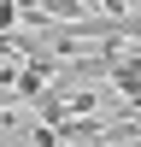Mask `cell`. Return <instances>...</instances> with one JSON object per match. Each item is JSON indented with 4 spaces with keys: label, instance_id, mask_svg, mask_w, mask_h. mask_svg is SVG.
Returning <instances> with one entry per match:
<instances>
[{
    "label": "cell",
    "instance_id": "1",
    "mask_svg": "<svg viewBox=\"0 0 141 147\" xmlns=\"http://www.w3.org/2000/svg\"><path fill=\"white\" fill-rule=\"evenodd\" d=\"M106 82L117 88V100L141 106V47H135V41H124V53H117V65L106 71Z\"/></svg>",
    "mask_w": 141,
    "mask_h": 147
},
{
    "label": "cell",
    "instance_id": "2",
    "mask_svg": "<svg viewBox=\"0 0 141 147\" xmlns=\"http://www.w3.org/2000/svg\"><path fill=\"white\" fill-rule=\"evenodd\" d=\"M53 129H59V147H65V141H88L94 147V141H100V124H94V118H59Z\"/></svg>",
    "mask_w": 141,
    "mask_h": 147
},
{
    "label": "cell",
    "instance_id": "3",
    "mask_svg": "<svg viewBox=\"0 0 141 147\" xmlns=\"http://www.w3.org/2000/svg\"><path fill=\"white\" fill-rule=\"evenodd\" d=\"M35 6H41V18H59V24H65V18H82V12H94L88 0H35Z\"/></svg>",
    "mask_w": 141,
    "mask_h": 147
},
{
    "label": "cell",
    "instance_id": "4",
    "mask_svg": "<svg viewBox=\"0 0 141 147\" xmlns=\"http://www.w3.org/2000/svg\"><path fill=\"white\" fill-rule=\"evenodd\" d=\"M30 147H59V129H53V124H41V118H35V129H30Z\"/></svg>",
    "mask_w": 141,
    "mask_h": 147
},
{
    "label": "cell",
    "instance_id": "5",
    "mask_svg": "<svg viewBox=\"0 0 141 147\" xmlns=\"http://www.w3.org/2000/svg\"><path fill=\"white\" fill-rule=\"evenodd\" d=\"M117 147H141V129H135V136H129V141H117Z\"/></svg>",
    "mask_w": 141,
    "mask_h": 147
}]
</instances>
